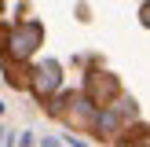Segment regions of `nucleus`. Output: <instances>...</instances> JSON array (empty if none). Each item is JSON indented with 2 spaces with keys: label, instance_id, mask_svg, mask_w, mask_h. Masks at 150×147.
Returning <instances> with one entry per match:
<instances>
[{
  "label": "nucleus",
  "instance_id": "f257e3e1",
  "mask_svg": "<svg viewBox=\"0 0 150 147\" xmlns=\"http://www.w3.org/2000/svg\"><path fill=\"white\" fill-rule=\"evenodd\" d=\"M11 55L15 59H29L37 51V44L44 41V26L40 22H26V26H18V29H11Z\"/></svg>",
  "mask_w": 150,
  "mask_h": 147
},
{
  "label": "nucleus",
  "instance_id": "f03ea898",
  "mask_svg": "<svg viewBox=\"0 0 150 147\" xmlns=\"http://www.w3.org/2000/svg\"><path fill=\"white\" fill-rule=\"evenodd\" d=\"M55 88H59V63L48 59V63H40L33 70V92L37 96H51Z\"/></svg>",
  "mask_w": 150,
  "mask_h": 147
},
{
  "label": "nucleus",
  "instance_id": "7ed1b4c3",
  "mask_svg": "<svg viewBox=\"0 0 150 147\" xmlns=\"http://www.w3.org/2000/svg\"><path fill=\"white\" fill-rule=\"evenodd\" d=\"M117 125H121V121H117V114H114V110H103V114L95 118V129H99V132H103V129H106V132H114Z\"/></svg>",
  "mask_w": 150,
  "mask_h": 147
},
{
  "label": "nucleus",
  "instance_id": "20e7f679",
  "mask_svg": "<svg viewBox=\"0 0 150 147\" xmlns=\"http://www.w3.org/2000/svg\"><path fill=\"white\" fill-rule=\"evenodd\" d=\"M0 11H4V0H0Z\"/></svg>",
  "mask_w": 150,
  "mask_h": 147
},
{
  "label": "nucleus",
  "instance_id": "39448f33",
  "mask_svg": "<svg viewBox=\"0 0 150 147\" xmlns=\"http://www.w3.org/2000/svg\"><path fill=\"white\" fill-rule=\"evenodd\" d=\"M0 132H4V129H0Z\"/></svg>",
  "mask_w": 150,
  "mask_h": 147
}]
</instances>
